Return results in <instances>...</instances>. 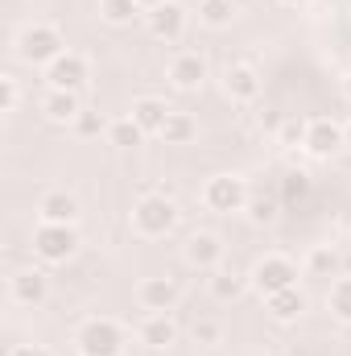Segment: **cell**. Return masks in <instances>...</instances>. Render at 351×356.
Listing matches in <instances>:
<instances>
[{"mask_svg":"<svg viewBox=\"0 0 351 356\" xmlns=\"http://www.w3.org/2000/svg\"><path fill=\"white\" fill-rule=\"evenodd\" d=\"M137 340H141L145 348H170L178 340V327H174V319H170V311L145 315V319L137 323Z\"/></svg>","mask_w":351,"mask_h":356,"instance_id":"2e32d148","label":"cell"},{"mask_svg":"<svg viewBox=\"0 0 351 356\" xmlns=\"http://www.w3.org/2000/svg\"><path fill=\"white\" fill-rule=\"evenodd\" d=\"M166 79L178 91H198L203 79H207V58L198 50H178L174 58H170V67H166Z\"/></svg>","mask_w":351,"mask_h":356,"instance_id":"ba28073f","label":"cell"},{"mask_svg":"<svg viewBox=\"0 0 351 356\" xmlns=\"http://www.w3.org/2000/svg\"><path fill=\"white\" fill-rule=\"evenodd\" d=\"M145 25H149V33H153L157 42H178V38H182V29H186V13L178 8L174 0H166V4L149 8Z\"/></svg>","mask_w":351,"mask_h":356,"instance_id":"5bb4252c","label":"cell"},{"mask_svg":"<svg viewBox=\"0 0 351 356\" xmlns=\"http://www.w3.org/2000/svg\"><path fill=\"white\" fill-rule=\"evenodd\" d=\"M343 145H348V129H343V124H335L331 116L306 120V145H302V149H310L314 158H331V154H339Z\"/></svg>","mask_w":351,"mask_h":356,"instance_id":"52a82bcc","label":"cell"},{"mask_svg":"<svg viewBox=\"0 0 351 356\" xmlns=\"http://www.w3.org/2000/svg\"><path fill=\"white\" fill-rule=\"evenodd\" d=\"M141 8H157V4H166V0H137Z\"/></svg>","mask_w":351,"mask_h":356,"instance_id":"d6a6232c","label":"cell"},{"mask_svg":"<svg viewBox=\"0 0 351 356\" xmlns=\"http://www.w3.org/2000/svg\"><path fill=\"white\" fill-rule=\"evenodd\" d=\"M252 220H273V203H257L252 207Z\"/></svg>","mask_w":351,"mask_h":356,"instance_id":"1f68e13d","label":"cell"},{"mask_svg":"<svg viewBox=\"0 0 351 356\" xmlns=\"http://www.w3.org/2000/svg\"><path fill=\"white\" fill-rule=\"evenodd\" d=\"M211 294L223 298V302H228V298H240V294H244V277H236V273H219V269H215V273H211Z\"/></svg>","mask_w":351,"mask_h":356,"instance_id":"d4e9b609","label":"cell"},{"mask_svg":"<svg viewBox=\"0 0 351 356\" xmlns=\"http://www.w3.org/2000/svg\"><path fill=\"white\" fill-rule=\"evenodd\" d=\"M4 356H54L46 344H12Z\"/></svg>","mask_w":351,"mask_h":356,"instance_id":"4dcf8cb0","label":"cell"},{"mask_svg":"<svg viewBox=\"0 0 351 356\" xmlns=\"http://www.w3.org/2000/svg\"><path fill=\"white\" fill-rule=\"evenodd\" d=\"M91 67L83 54H75V50H67V54H58L50 67H46V79H50V88L58 91H79L83 83H87Z\"/></svg>","mask_w":351,"mask_h":356,"instance_id":"9c48e42d","label":"cell"},{"mask_svg":"<svg viewBox=\"0 0 351 356\" xmlns=\"http://www.w3.org/2000/svg\"><path fill=\"white\" fill-rule=\"evenodd\" d=\"M194 133H198L194 116H190V112H174V108H170V116H166V124H162V133H157V137H162L166 145H186Z\"/></svg>","mask_w":351,"mask_h":356,"instance_id":"ffe728a7","label":"cell"},{"mask_svg":"<svg viewBox=\"0 0 351 356\" xmlns=\"http://www.w3.org/2000/svg\"><path fill=\"white\" fill-rule=\"evenodd\" d=\"M128 116H132L145 133H162L170 108H166V99H157V95H141V99H132V112H128Z\"/></svg>","mask_w":351,"mask_h":356,"instance_id":"ac0fdd59","label":"cell"},{"mask_svg":"<svg viewBox=\"0 0 351 356\" xmlns=\"http://www.w3.org/2000/svg\"><path fill=\"white\" fill-rule=\"evenodd\" d=\"M335 269V249L331 245H314L306 253V273H331Z\"/></svg>","mask_w":351,"mask_h":356,"instance_id":"4316f807","label":"cell"},{"mask_svg":"<svg viewBox=\"0 0 351 356\" xmlns=\"http://www.w3.org/2000/svg\"><path fill=\"white\" fill-rule=\"evenodd\" d=\"M223 91H228L236 104H252V99L261 95V75H257V67L232 63V67L223 71Z\"/></svg>","mask_w":351,"mask_h":356,"instance_id":"9a60e30c","label":"cell"},{"mask_svg":"<svg viewBox=\"0 0 351 356\" xmlns=\"http://www.w3.org/2000/svg\"><path fill=\"white\" fill-rule=\"evenodd\" d=\"M79 220V199L71 191H46L37 199V224H75Z\"/></svg>","mask_w":351,"mask_h":356,"instance_id":"4fadbf2b","label":"cell"},{"mask_svg":"<svg viewBox=\"0 0 351 356\" xmlns=\"http://www.w3.org/2000/svg\"><path fill=\"white\" fill-rule=\"evenodd\" d=\"M137 302H141L145 315H153V311H174L178 282L174 277H145V282L137 286Z\"/></svg>","mask_w":351,"mask_h":356,"instance_id":"7c38bea8","label":"cell"},{"mask_svg":"<svg viewBox=\"0 0 351 356\" xmlns=\"http://www.w3.org/2000/svg\"><path fill=\"white\" fill-rule=\"evenodd\" d=\"M264 302H268V315H273V319H281V323H289V319H298V315L306 311V294H302L298 286L277 290V294H268Z\"/></svg>","mask_w":351,"mask_h":356,"instance_id":"d6986e66","label":"cell"},{"mask_svg":"<svg viewBox=\"0 0 351 356\" xmlns=\"http://www.w3.org/2000/svg\"><path fill=\"white\" fill-rule=\"evenodd\" d=\"M17 104H21V83L17 75H4V112H17Z\"/></svg>","mask_w":351,"mask_h":356,"instance_id":"f546056e","label":"cell"},{"mask_svg":"<svg viewBox=\"0 0 351 356\" xmlns=\"http://www.w3.org/2000/svg\"><path fill=\"white\" fill-rule=\"evenodd\" d=\"M141 137H145V129H141L132 116H120V120H112V124H108V141H112V145H120V149L137 145Z\"/></svg>","mask_w":351,"mask_h":356,"instance_id":"603a6c76","label":"cell"},{"mask_svg":"<svg viewBox=\"0 0 351 356\" xmlns=\"http://www.w3.org/2000/svg\"><path fill=\"white\" fill-rule=\"evenodd\" d=\"M348 145H351V124H348Z\"/></svg>","mask_w":351,"mask_h":356,"instance_id":"e575fe53","label":"cell"},{"mask_svg":"<svg viewBox=\"0 0 351 356\" xmlns=\"http://www.w3.org/2000/svg\"><path fill=\"white\" fill-rule=\"evenodd\" d=\"M75 137H99V129H103V116L99 112H91V108H83L79 116H75Z\"/></svg>","mask_w":351,"mask_h":356,"instance_id":"f1b7e54d","label":"cell"},{"mask_svg":"<svg viewBox=\"0 0 351 356\" xmlns=\"http://www.w3.org/2000/svg\"><path fill=\"white\" fill-rule=\"evenodd\" d=\"M83 112V104H79V91H58L50 88L42 95V116L50 120V124H75V116Z\"/></svg>","mask_w":351,"mask_h":356,"instance_id":"e0dca14e","label":"cell"},{"mask_svg":"<svg viewBox=\"0 0 351 356\" xmlns=\"http://www.w3.org/2000/svg\"><path fill=\"white\" fill-rule=\"evenodd\" d=\"M79 249V232L75 224H37L33 228V257L46 266H62L71 261Z\"/></svg>","mask_w":351,"mask_h":356,"instance_id":"277c9868","label":"cell"},{"mask_svg":"<svg viewBox=\"0 0 351 356\" xmlns=\"http://www.w3.org/2000/svg\"><path fill=\"white\" fill-rule=\"evenodd\" d=\"M232 17H236V4L232 0H198V21L203 25L223 29V25H232Z\"/></svg>","mask_w":351,"mask_h":356,"instance_id":"7402d4cb","label":"cell"},{"mask_svg":"<svg viewBox=\"0 0 351 356\" xmlns=\"http://www.w3.org/2000/svg\"><path fill=\"white\" fill-rule=\"evenodd\" d=\"M182 257L190 269H203V273H215V266L223 261V245L215 232H190L186 245H182Z\"/></svg>","mask_w":351,"mask_h":356,"instance_id":"30bf717a","label":"cell"},{"mask_svg":"<svg viewBox=\"0 0 351 356\" xmlns=\"http://www.w3.org/2000/svg\"><path fill=\"white\" fill-rule=\"evenodd\" d=\"M293 277H298V266H293L289 257H281V253H264L261 261L252 266V277H248V282H252L264 298H268V294H277V290L298 286Z\"/></svg>","mask_w":351,"mask_h":356,"instance_id":"5b68a950","label":"cell"},{"mask_svg":"<svg viewBox=\"0 0 351 356\" xmlns=\"http://www.w3.org/2000/svg\"><path fill=\"white\" fill-rule=\"evenodd\" d=\"M137 13H141L137 0H99V17H103L108 25H128Z\"/></svg>","mask_w":351,"mask_h":356,"instance_id":"cb8c5ba5","label":"cell"},{"mask_svg":"<svg viewBox=\"0 0 351 356\" xmlns=\"http://www.w3.org/2000/svg\"><path fill=\"white\" fill-rule=\"evenodd\" d=\"M46 273L42 269H17L12 277H8V298L17 302V307H37V302H46Z\"/></svg>","mask_w":351,"mask_h":356,"instance_id":"8fae6325","label":"cell"},{"mask_svg":"<svg viewBox=\"0 0 351 356\" xmlns=\"http://www.w3.org/2000/svg\"><path fill=\"white\" fill-rule=\"evenodd\" d=\"M281 145L285 149H302L306 145V120H281Z\"/></svg>","mask_w":351,"mask_h":356,"instance_id":"83f0119b","label":"cell"},{"mask_svg":"<svg viewBox=\"0 0 351 356\" xmlns=\"http://www.w3.org/2000/svg\"><path fill=\"white\" fill-rule=\"evenodd\" d=\"M327 311L339 323H351V277H335V286L327 290Z\"/></svg>","mask_w":351,"mask_h":356,"instance_id":"44dd1931","label":"cell"},{"mask_svg":"<svg viewBox=\"0 0 351 356\" xmlns=\"http://www.w3.org/2000/svg\"><path fill=\"white\" fill-rule=\"evenodd\" d=\"M190 336H194V344H219L223 340V323L219 319H194V327H190Z\"/></svg>","mask_w":351,"mask_h":356,"instance_id":"484cf974","label":"cell"},{"mask_svg":"<svg viewBox=\"0 0 351 356\" xmlns=\"http://www.w3.org/2000/svg\"><path fill=\"white\" fill-rule=\"evenodd\" d=\"M281 4H289V8H302V4H310V0H281Z\"/></svg>","mask_w":351,"mask_h":356,"instance_id":"836d02e7","label":"cell"},{"mask_svg":"<svg viewBox=\"0 0 351 356\" xmlns=\"http://www.w3.org/2000/svg\"><path fill=\"white\" fill-rule=\"evenodd\" d=\"M124 327L112 315H91L83 319V327L75 332V348L79 356H120L124 353Z\"/></svg>","mask_w":351,"mask_h":356,"instance_id":"3957f363","label":"cell"},{"mask_svg":"<svg viewBox=\"0 0 351 356\" xmlns=\"http://www.w3.org/2000/svg\"><path fill=\"white\" fill-rule=\"evenodd\" d=\"M203 203L211 211H240L248 203V186L240 175H215L203 182Z\"/></svg>","mask_w":351,"mask_h":356,"instance_id":"8992f818","label":"cell"},{"mask_svg":"<svg viewBox=\"0 0 351 356\" xmlns=\"http://www.w3.org/2000/svg\"><path fill=\"white\" fill-rule=\"evenodd\" d=\"M178 224V203L157 191V195H141V203L132 207V232L145 236V241H162L166 232H174Z\"/></svg>","mask_w":351,"mask_h":356,"instance_id":"7a4b0ae2","label":"cell"},{"mask_svg":"<svg viewBox=\"0 0 351 356\" xmlns=\"http://www.w3.org/2000/svg\"><path fill=\"white\" fill-rule=\"evenodd\" d=\"M58 54H67V38H62L58 25H50V21H29V25H21V33H17V58H21V63L50 67Z\"/></svg>","mask_w":351,"mask_h":356,"instance_id":"6da1fadb","label":"cell"}]
</instances>
